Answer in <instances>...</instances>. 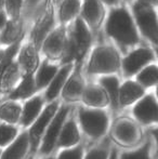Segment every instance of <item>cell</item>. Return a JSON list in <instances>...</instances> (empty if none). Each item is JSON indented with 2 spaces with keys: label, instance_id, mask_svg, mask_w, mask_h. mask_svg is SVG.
I'll return each instance as SVG.
<instances>
[{
  "label": "cell",
  "instance_id": "obj_1",
  "mask_svg": "<svg viewBox=\"0 0 158 159\" xmlns=\"http://www.w3.org/2000/svg\"><path fill=\"white\" fill-rule=\"evenodd\" d=\"M106 33L118 43L124 46H133L139 41L134 22L124 8H116L111 11L106 22Z\"/></svg>",
  "mask_w": 158,
  "mask_h": 159
},
{
  "label": "cell",
  "instance_id": "obj_2",
  "mask_svg": "<svg viewBox=\"0 0 158 159\" xmlns=\"http://www.w3.org/2000/svg\"><path fill=\"white\" fill-rule=\"evenodd\" d=\"M90 43L91 34L89 32L86 22L82 19H77L75 21L74 28L70 33V38L66 41L65 50L62 57L63 62L67 64L75 59L77 61L82 60L90 47Z\"/></svg>",
  "mask_w": 158,
  "mask_h": 159
},
{
  "label": "cell",
  "instance_id": "obj_3",
  "mask_svg": "<svg viewBox=\"0 0 158 159\" xmlns=\"http://www.w3.org/2000/svg\"><path fill=\"white\" fill-rule=\"evenodd\" d=\"M79 120L84 133L92 139L103 135L108 126L107 115L101 109L80 108Z\"/></svg>",
  "mask_w": 158,
  "mask_h": 159
},
{
  "label": "cell",
  "instance_id": "obj_4",
  "mask_svg": "<svg viewBox=\"0 0 158 159\" xmlns=\"http://www.w3.org/2000/svg\"><path fill=\"white\" fill-rule=\"evenodd\" d=\"M135 22L138 27L147 39H150L154 44L157 43L158 27H157V15L152 6L137 2L133 6Z\"/></svg>",
  "mask_w": 158,
  "mask_h": 159
},
{
  "label": "cell",
  "instance_id": "obj_5",
  "mask_svg": "<svg viewBox=\"0 0 158 159\" xmlns=\"http://www.w3.org/2000/svg\"><path fill=\"white\" fill-rule=\"evenodd\" d=\"M119 67V57L117 52L111 47H101L94 50L89 64V73L111 74Z\"/></svg>",
  "mask_w": 158,
  "mask_h": 159
},
{
  "label": "cell",
  "instance_id": "obj_6",
  "mask_svg": "<svg viewBox=\"0 0 158 159\" xmlns=\"http://www.w3.org/2000/svg\"><path fill=\"white\" fill-rule=\"evenodd\" d=\"M57 109H59V103H51L39 114V116L36 118V120L33 122L34 125L30 128L29 133H28L29 145L32 146L33 151H36L37 146L40 143V140H41L42 135L44 133V130L48 127V125L50 124V121L52 120L53 116L55 115Z\"/></svg>",
  "mask_w": 158,
  "mask_h": 159
},
{
  "label": "cell",
  "instance_id": "obj_7",
  "mask_svg": "<svg viewBox=\"0 0 158 159\" xmlns=\"http://www.w3.org/2000/svg\"><path fill=\"white\" fill-rule=\"evenodd\" d=\"M68 111H70L68 106H63L53 116L52 120L48 125V130H47L43 140H42V145L40 148L41 154H49L54 148V145L56 144L57 138H59V134L61 132L62 126L66 119Z\"/></svg>",
  "mask_w": 158,
  "mask_h": 159
},
{
  "label": "cell",
  "instance_id": "obj_8",
  "mask_svg": "<svg viewBox=\"0 0 158 159\" xmlns=\"http://www.w3.org/2000/svg\"><path fill=\"white\" fill-rule=\"evenodd\" d=\"M154 60V54L150 49L140 48L131 52L122 61V69L126 76H132L139 73L145 65Z\"/></svg>",
  "mask_w": 158,
  "mask_h": 159
},
{
  "label": "cell",
  "instance_id": "obj_9",
  "mask_svg": "<svg viewBox=\"0 0 158 159\" xmlns=\"http://www.w3.org/2000/svg\"><path fill=\"white\" fill-rule=\"evenodd\" d=\"M115 140L121 145L131 146L139 141V130L137 126L129 119H119L115 124L113 130Z\"/></svg>",
  "mask_w": 158,
  "mask_h": 159
},
{
  "label": "cell",
  "instance_id": "obj_10",
  "mask_svg": "<svg viewBox=\"0 0 158 159\" xmlns=\"http://www.w3.org/2000/svg\"><path fill=\"white\" fill-rule=\"evenodd\" d=\"M133 115L143 124H155L157 121V102L154 95H146L138 102L133 108Z\"/></svg>",
  "mask_w": 158,
  "mask_h": 159
},
{
  "label": "cell",
  "instance_id": "obj_11",
  "mask_svg": "<svg viewBox=\"0 0 158 159\" xmlns=\"http://www.w3.org/2000/svg\"><path fill=\"white\" fill-rule=\"evenodd\" d=\"M66 39L65 32L64 30H56L55 32L46 37L43 40V51L51 59H57V57H63L64 50L66 47Z\"/></svg>",
  "mask_w": 158,
  "mask_h": 159
},
{
  "label": "cell",
  "instance_id": "obj_12",
  "mask_svg": "<svg viewBox=\"0 0 158 159\" xmlns=\"http://www.w3.org/2000/svg\"><path fill=\"white\" fill-rule=\"evenodd\" d=\"M144 94V87H142L139 82L135 81H126L121 87H119L118 91V104L121 106L134 103Z\"/></svg>",
  "mask_w": 158,
  "mask_h": 159
},
{
  "label": "cell",
  "instance_id": "obj_13",
  "mask_svg": "<svg viewBox=\"0 0 158 159\" xmlns=\"http://www.w3.org/2000/svg\"><path fill=\"white\" fill-rule=\"evenodd\" d=\"M19 69L23 76L34 74L39 66V57L34 46H25L19 57Z\"/></svg>",
  "mask_w": 158,
  "mask_h": 159
},
{
  "label": "cell",
  "instance_id": "obj_14",
  "mask_svg": "<svg viewBox=\"0 0 158 159\" xmlns=\"http://www.w3.org/2000/svg\"><path fill=\"white\" fill-rule=\"evenodd\" d=\"M29 148V139L27 132L16 136L13 143L0 155V159H24Z\"/></svg>",
  "mask_w": 158,
  "mask_h": 159
},
{
  "label": "cell",
  "instance_id": "obj_15",
  "mask_svg": "<svg viewBox=\"0 0 158 159\" xmlns=\"http://www.w3.org/2000/svg\"><path fill=\"white\" fill-rule=\"evenodd\" d=\"M81 98L84 104L92 107H104L110 103V98L103 87L94 84L84 88Z\"/></svg>",
  "mask_w": 158,
  "mask_h": 159
},
{
  "label": "cell",
  "instance_id": "obj_16",
  "mask_svg": "<svg viewBox=\"0 0 158 159\" xmlns=\"http://www.w3.org/2000/svg\"><path fill=\"white\" fill-rule=\"evenodd\" d=\"M72 64L67 63L64 67H62L60 70L56 71V74L54 75V77L52 78V80L50 81V84H48V90L46 92V100L47 101H53L54 98H56V96L62 92V89L64 87V84L66 82L70 75V70H72Z\"/></svg>",
  "mask_w": 158,
  "mask_h": 159
},
{
  "label": "cell",
  "instance_id": "obj_17",
  "mask_svg": "<svg viewBox=\"0 0 158 159\" xmlns=\"http://www.w3.org/2000/svg\"><path fill=\"white\" fill-rule=\"evenodd\" d=\"M43 101L40 96H34L25 103L21 113V125L24 127H28L36 120V118L41 113Z\"/></svg>",
  "mask_w": 158,
  "mask_h": 159
},
{
  "label": "cell",
  "instance_id": "obj_18",
  "mask_svg": "<svg viewBox=\"0 0 158 159\" xmlns=\"http://www.w3.org/2000/svg\"><path fill=\"white\" fill-rule=\"evenodd\" d=\"M59 146L60 147H70L74 146L80 140L78 127L74 119H68L67 121H64L62 126L61 132L59 134Z\"/></svg>",
  "mask_w": 158,
  "mask_h": 159
},
{
  "label": "cell",
  "instance_id": "obj_19",
  "mask_svg": "<svg viewBox=\"0 0 158 159\" xmlns=\"http://www.w3.org/2000/svg\"><path fill=\"white\" fill-rule=\"evenodd\" d=\"M20 69L17 64L10 62L0 74V92L7 93L13 90L20 78Z\"/></svg>",
  "mask_w": 158,
  "mask_h": 159
},
{
  "label": "cell",
  "instance_id": "obj_20",
  "mask_svg": "<svg viewBox=\"0 0 158 159\" xmlns=\"http://www.w3.org/2000/svg\"><path fill=\"white\" fill-rule=\"evenodd\" d=\"M84 82H82L81 76L78 73H74V75L70 78L68 80H66V82L64 84L63 87V98L70 102H76L78 101L84 92Z\"/></svg>",
  "mask_w": 158,
  "mask_h": 159
},
{
  "label": "cell",
  "instance_id": "obj_21",
  "mask_svg": "<svg viewBox=\"0 0 158 159\" xmlns=\"http://www.w3.org/2000/svg\"><path fill=\"white\" fill-rule=\"evenodd\" d=\"M102 9L100 0H84L82 4V20L90 26H95L102 16Z\"/></svg>",
  "mask_w": 158,
  "mask_h": 159
},
{
  "label": "cell",
  "instance_id": "obj_22",
  "mask_svg": "<svg viewBox=\"0 0 158 159\" xmlns=\"http://www.w3.org/2000/svg\"><path fill=\"white\" fill-rule=\"evenodd\" d=\"M36 91V84H35L34 74L23 76V80L21 84L14 88L10 93V100H20V98H29Z\"/></svg>",
  "mask_w": 158,
  "mask_h": 159
},
{
  "label": "cell",
  "instance_id": "obj_23",
  "mask_svg": "<svg viewBox=\"0 0 158 159\" xmlns=\"http://www.w3.org/2000/svg\"><path fill=\"white\" fill-rule=\"evenodd\" d=\"M53 23V16L51 12H46L38 22H37L36 26H35L34 33H33V37H34L35 46L39 48L42 44L43 40L46 39L47 35H48L49 30H50L51 26Z\"/></svg>",
  "mask_w": 158,
  "mask_h": 159
},
{
  "label": "cell",
  "instance_id": "obj_24",
  "mask_svg": "<svg viewBox=\"0 0 158 159\" xmlns=\"http://www.w3.org/2000/svg\"><path fill=\"white\" fill-rule=\"evenodd\" d=\"M57 71V66L54 64H50L49 62L44 61L39 66L37 74L35 76V84H36V90H41L47 87L54 75Z\"/></svg>",
  "mask_w": 158,
  "mask_h": 159
},
{
  "label": "cell",
  "instance_id": "obj_25",
  "mask_svg": "<svg viewBox=\"0 0 158 159\" xmlns=\"http://www.w3.org/2000/svg\"><path fill=\"white\" fill-rule=\"evenodd\" d=\"M22 30V23L17 17H14L12 21H7L4 27L1 30L0 34V42L4 44H12L20 37Z\"/></svg>",
  "mask_w": 158,
  "mask_h": 159
},
{
  "label": "cell",
  "instance_id": "obj_26",
  "mask_svg": "<svg viewBox=\"0 0 158 159\" xmlns=\"http://www.w3.org/2000/svg\"><path fill=\"white\" fill-rule=\"evenodd\" d=\"M22 107L19 103L9 101L7 103L0 105V119L10 125H14L19 122L21 117Z\"/></svg>",
  "mask_w": 158,
  "mask_h": 159
},
{
  "label": "cell",
  "instance_id": "obj_27",
  "mask_svg": "<svg viewBox=\"0 0 158 159\" xmlns=\"http://www.w3.org/2000/svg\"><path fill=\"white\" fill-rule=\"evenodd\" d=\"M101 87H103L106 91L110 102L114 107H118V91H119V81L118 78L115 76H105L100 79Z\"/></svg>",
  "mask_w": 158,
  "mask_h": 159
},
{
  "label": "cell",
  "instance_id": "obj_28",
  "mask_svg": "<svg viewBox=\"0 0 158 159\" xmlns=\"http://www.w3.org/2000/svg\"><path fill=\"white\" fill-rule=\"evenodd\" d=\"M137 80L142 87H153L157 84V66L148 65L140 70Z\"/></svg>",
  "mask_w": 158,
  "mask_h": 159
},
{
  "label": "cell",
  "instance_id": "obj_29",
  "mask_svg": "<svg viewBox=\"0 0 158 159\" xmlns=\"http://www.w3.org/2000/svg\"><path fill=\"white\" fill-rule=\"evenodd\" d=\"M80 1L79 0H64L61 6L60 16L63 23L73 20L79 12Z\"/></svg>",
  "mask_w": 158,
  "mask_h": 159
},
{
  "label": "cell",
  "instance_id": "obj_30",
  "mask_svg": "<svg viewBox=\"0 0 158 159\" xmlns=\"http://www.w3.org/2000/svg\"><path fill=\"white\" fill-rule=\"evenodd\" d=\"M17 136V129L10 124H0V146H7Z\"/></svg>",
  "mask_w": 158,
  "mask_h": 159
},
{
  "label": "cell",
  "instance_id": "obj_31",
  "mask_svg": "<svg viewBox=\"0 0 158 159\" xmlns=\"http://www.w3.org/2000/svg\"><path fill=\"white\" fill-rule=\"evenodd\" d=\"M120 159H151L150 158V143H146L142 148L135 152L124 153L120 156Z\"/></svg>",
  "mask_w": 158,
  "mask_h": 159
},
{
  "label": "cell",
  "instance_id": "obj_32",
  "mask_svg": "<svg viewBox=\"0 0 158 159\" xmlns=\"http://www.w3.org/2000/svg\"><path fill=\"white\" fill-rule=\"evenodd\" d=\"M22 7V0H6V8H7V13L10 16L17 17L20 14Z\"/></svg>",
  "mask_w": 158,
  "mask_h": 159
},
{
  "label": "cell",
  "instance_id": "obj_33",
  "mask_svg": "<svg viewBox=\"0 0 158 159\" xmlns=\"http://www.w3.org/2000/svg\"><path fill=\"white\" fill-rule=\"evenodd\" d=\"M57 159H82V147L77 146L75 148L63 151Z\"/></svg>",
  "mask_w": 158,
  "mask_h": 159
},
{
  "label": "cell",
  "instance_id": "obj_34",
  "mask_svg": "<svg viewBox=\"0 0 158 159\" xmlns=\"http://www.w3.org/2000/svg\"><path fill=\"white\" fill-rule=\"evenodd\" d=\"M108 158V151L103 147H97L88 153L84 159H107Z\"/></svg>",
  "mask_w": 158,
  "mask_h": 159
},
{
  "label": "cell",
  "instance_id": "obj_35",
  "mask_svg": "<svg viewBox=\"0 0 158 159\" xmlns=\"http://www.w3.org/2000/svg\"><path fill=\"white\" fill-rule=\"evenodd\" d=\"M6 23H7V15H6V13H4L3 11L0 10V30L4 27Z\"/></svg>",
  "mask_w": 158,
  "mask_h": 159
},
{
  "label": "cell",
  "instance_id": "obj_36",
  "mask_svg": "<svg viewBox=\"0 0 158 159\" xmlns=\"http://www.w3.org/2000/svg\"><path fill=\"white\" fill-rule=\"evenodd\" d=\"M139 2L141 3H144V4H147V6H156L157 4V0H139Z\"/></svg>",
  "mask_w": 158,
  "mask_h": 159
},
{
  "label": "cell",
  "instance_id": "obj_37",
  "mask_svg": "<svg viewBox=\"0 0 158 159\" xmlns=\"http://www.w3.org/2000/svg\"><path fill=\"white\" fill-rule=\"evenodd\" d=\"M108 159H118V155H117V152L116 151H112L111 153V156Z\"/></svg>",
  "mask_w": 158,
  "mask_h": 159
},
{
  "label": "cell",
  "instance_id": "obj_38",
  "mask_svg": "<svg viewBox=\"0 0 158 159\" xmlns=\"http://www.w3.org/2000/svg\"><path fill=\"white\" fill-rule=\"evenodd\" d=\"M102 1L105 2V3H107V4H111V6L117 3V0H102Z\"/></svg>",
  "mask_w": 158,
  "mask_h": 159
},
{
  "label": "cell",
  "instance_id": "obj_39",
  "mask_svg": "<svg viewBox=\"0 0 158 159\" xmlns=\"http://www.w3.org/2000/svg\"><path fill=\"white\" fill-rule=\"evenodd\" d=\"M3 55H4V52H3V51H0V62H1L2 57H3Z\"/></svg>",
  "mask_w": 158,
  "mask_h": 159
},
{
  "label": "cell",
  "instance_id": "obj_40",
  "mask_svg": "<svg viewBox=\"0 0 158 159\" xmlns=\"http://www.w3.org/2000/svg\"><path fill=\"white\" fill-rule=\"evenodd\" d=\"M27 2H29L30 4H34V3H36V2H37V0H27Z\"/></svg>",
  "mask_w": 158,
  "mask_h": 159
},
{
  "label": "cell",
  "instance_id": "obj_41",
  "mask_svg": "<svg viewBox=\"0 0 158 159\" xmlns=\"http://www.w3.org/2000/svg\"><path fill=\"white\" fill-rule=\"evenodd\" d=\"M2 7H3V0H0V10L2 9Z\"/></svg>",
  "mask_w": 158,
  "mask_h": 159
},
{
  "label": "cell",
  "instance_id": "obj_42",
  "mask_svg": "<svg viewBox=\"0 0 158 159\" xmlns=\"http://www.w3.org/2000/svg\"><path fill=\"white\" fill-rule=\"evenodd\" d=\"M29 159H34V158H33V157H30V158H29Z\"/></svg>",
  "mask_w": 158,
  "mask_h": 159
},
{
  "label": "cell",
  "instance_id": "obj_43",
  "mask_svg": "<svg viewBox=\"0 0 158 159\" xmlns=\"http://www.w3.org/2000/svg\"><path fill=\"white\" fill-rule=\"evenodd\" d=\"M0 155H1V151H0Z\"/></svg>",
  "mask_w": 158,
  "mask_h": 159
},
{
  "label": "cell",
  "instance_id": "obj_44",
  "mask_svg": "<svg viewBox=\"0 0 158 159\" xmlns=\"http://www.w3.org/2000/svg\"><path fill=\"white\" fill-rule=\"evenodd\" d=\"M47 159H52V158H47Z\"/></svg>",
  "mask_w": 158,
  "mask_h": 159
}]
</instances>
